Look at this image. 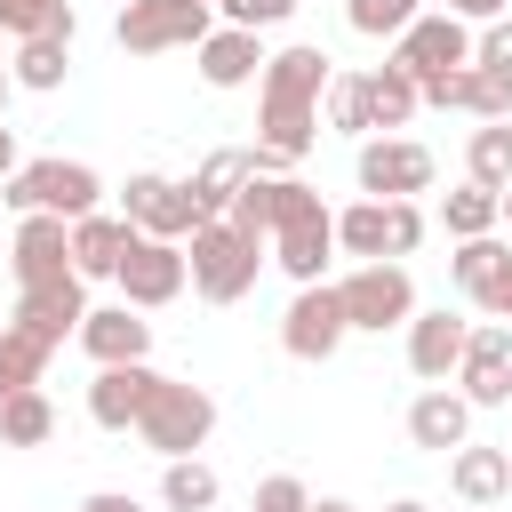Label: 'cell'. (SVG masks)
I'll use <instances>...</instances> for the list:
<instances>
[{"label": "cell", "instance_id": "41", "mask_svg": "<svg viewBox=\"0 0 512 512\" xmlns=\"http://www.w3.org/2000/svg\"><path fill=\"white\" fill-rule=\"evenodd\" d=\"M80 512H144V504H136V496H112V488H104V496H88Z\"/></svg>", "mask_w": 512, "mask_h": 512}, {"label": "cell", "instance_id": "34", "mask_svg": "<svg viewBox=\"0 0 512 512\" xmlns=\"http://www.w3.org/2000/svg\"><path fill=\"white\" fill-rule=\"evenodd\" d=\"M0 32H16V40L64 32V40H72V0H0Z\"/></svg>", "mask_w": 512, "mask_h": 512}, {"label": "cell", "instance_id": "20", "mask_svg": "<svg viewBox=\"0 0 512 512\" xmlns=\"http://www.w3.org/2000/svg\"><path fill=\"white\" fill-rule=\"evenodd\" d=\"M264 64H272V56H264V40H256L248 24H224V32L200 40V80H208V88H248Z\"/></svg>", "mask_w": 512, "mask_h": 512}, {"label": "cell", "instance_id": "24", "mask_svg": "<svg viewBox=\"0 0 512 512\" xmlns=\"http://www.w3.org/2000/svg\"><path fill=\"white\" fill-rule=\"evenodd\" d=\"M456 288L480 304V312H496V296L512 288V248L496 240V232H480V240H464L456 248Z\"/></svg>", "mask_w": 512, "mask_h": 512}, {"label": "cell", "instance_id": "35", "mask_svg": "<svg viewBox=\"0 0 512 512\" xmlns=\"http://www.w3.org/2000/svg\"><path fill=\"white\" fill-rule=\"evenodd\" d=\"M344 16H352V32H368V40H400L424 8H416V0H344Z\"/></svg>", "mask_w": 512, "mask_h": 512}, {"label": "cell", "instance_id": "43", "mask_svg": "<svg viewBox=\"0 0 512 512\" xmlns=\"http://www.w3.org/2000/svg\"><path fill=\"white\" fill-rule=\"evenodd\" d=\"M312 512H360V504H344V496H320V504H312Z\"/></svg>", "mask_w": 512, "mask_h": 512}, {"label": "cell", "instance_id": "11", "mask_svg": "<svg viewBox=\"0 0 512 512\" xmlns=\"http://www.w3.org/2000/svg\"><path fill=\"white\" fill-rule=\"evenodd\" d=\"M344 328H352V320H344V296H336V288H320V280H312V288H296V304L280 312V344H288L296 360H328V352L344 344Z\"/></svg>", "mask_w": 512, "mask_h": 512}, {"label": "cell", "instance_id": "38", "mask_svg": "<svg viewBox=\"0 0 512 512\" xmlns=\"http://www.w3.org/2000/svg\"><path fill=\"white\" fill-rule=\"evenodd\" d=\"M472 64H496V72H512V16H488V32L472 40Z\"/></svg>", "mask_w": 512, "mask_h": 512}, {"label": "cell", "instance_id": "32", "mask_svg": "<svg viewBox=\"0 0 512 512\" xmlns=\"http://www.w3.org/2000/svg\"><path fill=\"white\" fill-rule=\"evenodd\" d=\"M464 168H472V184H512V120H488V128H472V144H464Z\"/></svg>", "mask_w": 512, "mask_h": 512}, {"label": "cell", "instance_id": "1", "mask_svg": "<svg viewBox=\"0 0 512 512\" xmlns=\"http://www.w3.org/2000/svg\"><path fill=\"white\" fill-rule=\"evenodd\" d=\"M320 88H328V56L320 48H280L264 64V136L256 144L304 160L312 152V128H320Z\"/></svg>", "mask_w": 512, "mask_h": 512}, {"label": "cell", "instance_id": "48", "mask_svg": "<svg viewBox=\"0 0 512 512\" xmlns=\"http://www.w3.org/2000/svg\"><path fill=\"white\" fill-rule=\"evenodd\" d=\"M464 512H496V504H464Z\"/></svg>", "mask_w": 512, "mask_h": 512}, {"label": "cell", "instance_id": "21", "mask_svg": "<svg viewBox=\"0 0 512 512\" xmlns=\"http://www.w3.org/2000/svg\"><path fill=\"white\" fill-rule=\"evenodd\" d=\"M80 320H88V304H80V272H72V280H40V288L16 296V328L48 336V344H64V328L80 336Z\"/></svg>", "mask_w": 512, "mask_h": 512}, {"label": "cell", "instance_id": "45", "mask_svg": "<svg viewBox=\"0 0 512 512\" xmlns=\"http://www.w3.org/2000/svg\"><path fill=\"white\" fill-rule=\"evenodd\" d=\"M8 88H16V72H8V64H0V104H8Z\"/></svg>", "mask_w": 512, "mask_h": 512}, {"label": "cell", "instance_id": "40", "mask_svg": "<svg viewBox=\"0 0 512 512\" xmlns=\"http://www.w3.org/2000/svg\"><path fill=\"white\" fill-rule=\"evenodd\" d=\"M448 16H504V0H440Z\"/></svg>", "mask_w": 512, "mask_h": 512}, {"label": "cell", "instance_id": "9", "mask_svg": "<svg viewBox=\"0 0 512 512\" xmlns=\"http://www.w3.org/2000/svg\"><path fill=\"white\" fill-rule=\"evenodd\" d=\"M112 280H120V304L152 312V304H168V296L192 280V256H184V240H152V232H144V240L120 256V272H112Z\"/></svg>", "mask_w": 512, "mask_h": 512}, {"label": "cell", "instance_id": "19", "mask_svg": "<svg viewBox=\"0 0 512 512\" xmlns=\"http://www.w3.org/2000/svg\"><path fill=\"white\" fill-rule=\"evenodd\" d=\"M408 440H416V448H432V456H456V448L472 440V400H464V392H448V384H432V392L408 408Z\"/></svg>", "mask_w": 512, "mask_h": 512}, {"label": "cell", "instance_id": "22", "mask_svg": "<svg viewBox=\"0 0 512 512\" xmlns=\"http://www.w3.org/2000/svg\"><path fill=\"white\" fill-rule=\"evenodd\" d=\"M144 344H152V320H136V304H104V312L80 320V352H88L96 368H112V360H144Z\"/></svg>", "mask_w": 512, "mask_h": 512}, {"label": "cell", "instance_id": "46", "mask_svg": "<svg viewBox=\"0 0 512 512\" xmlns=\"http://www.w3.org/2000/svg\"><path fill=\"white\" fill-rule=\"evenodd\" d=\"M496 312H504V320H512V288H504V296H496Z\"/></svg>", "mask_w": 512, "mask_h": 512}, {"label": "cell", "instance_id": "12", "mask_svg": "<svg viewBox=\"0 0 512 512\" xmlns=\"http://www.w3.org/2000/svg\"><path fill=\"white\" fill-rule=\"evenodd\" d=\"M424 184H432V152H424V144H408V136H368V144H360V192L408 200V192H424Z\"/></svg>", "mask_w": 512, "mask_h": 512}, {"label": "cell", "instance_id": "30", "mask_svg": "<svg viewBox=\"0 0 512 512\" xmlns=\"http://www.w3.org/2000/svg\"><path fill=\"white\" fill-rule=\"evenodd\" d=\"M48 336H32V328H16L8 320V336H0V400L8 392H24V384H40V368H48Z\"/></svg>", "mask_w": 512, "mask_h": 512}, {"label": "cell", "instance_id": "18", "mask_svg": "<svg viewBox=\"0 0 512 512\" xmlns=\"http://www.w3.org/2000/svg\"><path fill=\"white\" fill-rule=\"evenodd\" d=\"M136 240H144V232H136L128 216H96V208H88V216L72 224V272H80V280H112Z\"/></svg>", "mask_w": 512, "mask_h": 512}, {"label": "cell", "instance_id": "16", "mask_svg": "<svg viewBox=\"0 0 512 512\" xmlns=\"http://www.w3.org/2000/svg\"><path fill=\"white\" fill-rule=\"evenodd\" d=\"M456 384H464L472 408L512 400V336H504V328H472V336H464V360H456Z\"/></svg>", "mask_w": 512, "mask_h": 512}, {"label": "cell", "instance_id": "39", "mask_svg": "<svg viewBox=\"0 0 512 512\" xmlns=\"http://www.w3.org/2000/svg\"><path fill=\"white\" fill-rule=\"evenodd\" d=\"M224 16H232V24H248V32H264V24H288V16H296V0H224Z\"/></svg>", "mask_w": 512, "mask_h": 512}, {"label": "cell", "instance_id": "33", "mask_svg": "<svg viewBox=\"0 0 512 512\" xmlns=\"http://www.w3.org/2000/svg\"><path fill=\"white\" fill-rule=\"evenodd\" d=\"M424 104V88L400 72V64H384V72H368V112H376V128H400L408 112Z\"/></svg>", "mask_w": 512, "mask_h": 512}, {"label": "cell", "instance_id": "37", "mask_svg": "<svg viewBox=\"0 0 512 512\" xmlns=\"http://www.w3.org/2000/svg\"><path fill=\"white\" fill-rule=\"evenodd\" d=\"M256 512H312V488H304L296 472H272V480L256 488Z\"/></svg>", "mask_w": 512, "mask_h": 512}, {"label": "cell", "instance_id": "3", "mask_svg": "<svg viewBox=\"0 0 512 512\" xmlns=\"http://www.w3.org/2000/svg\"><path fill=\"white\" fill-rule=\"evenodd\" d=\"M184 256H192V288H200L208 304H232V296H248V288H256L264 240H256V232H240L232 216H200Z\"/></svg>", "mask_w": 512, "mask_h": 512}, {"label": "cell", "instance_id": "7", "mask_svg": "<svg viewBox=\"0 0 512 512\" xmlns=\"http://www.w3.org/2000/svg\"><path fill=\"white\" fill-rule=\"evenodd\" d=\"M416 240H424V208L416 200H360V208H344L336 216V248L344 256H416Z\"/></svg>", "mask_w": 512, "mask_h": 512}, {"label": "cell", "instance_id": "6", "mask_svg": "<svg viewBox=\"0 0 512 512\" xmlns=\"http://www.w3.org/2000/svg\"><path fill=\"white\" fill-rule=\"evenodd\" d=\"M136 432H144L160 456H192V448L216 432V400H208L200 384L160 376V384H152V400H144V416H136Z\"/></svg>", "mask_w": 512, "mask_h": 512}, {"label": "cell", "instance_id": "4", "mask_svg": "<svg viewBox=\"0 0 512 512\" xmlns=\"http://www.w3.org/2000/svg\"><path fill=\"white\" fill-rule=\"evenodd\" d=\"M216 0H120V24H112V40L128 48V56H160V48H200L208 32H216V16H208Z\"/></svg>", "mask_w": 512, "mask_h": 512}, {"label": "cell", "instance_id": "2", "mask_svg": "<svg viewBox=\"0 0 512 512\" xmlns=\"http://www.w3.org/2000/svg\"><path fill=\"white\" fill-rule=\"evenodd\" d=\"M328 256H336V216L320 208V192L296 176H272V264L296 288H312L328 272Z\"/></svg>", "mask_w": 512, "mask_h": 512}, {"label": "cell", "instance_id": "23", "mask_svg": "<svg viewBox=\"0 0 512 512\" xmlns=\"http://www.w3.org/2000/svg\"><path fill=\"white\" fill-rule=\"evenodd\" d=\"M464 320H448V312H416L408 320V368L424 376V384H448L456 376V360H464Z\"/></svg>", "mask_w": 512, "mask_h": 512}, {"label": "cell", "instance_id": "27", "mask_svg": "<svg viewBox=\"0 0 512 512\" xmlns=\"http://www.w3.org/2000/svg\"><path fill=\"white\" fill-rule=\"evenodd\" d=\"M64 64H72V40H64V32H32V40H16V56H8L16 88H64Z\"/></svg>", "mask_w": 512, "mask_h": 512}, {"label": "cell", "instance_id": "5", "mask_svg": "<svg viewBox=\"0 0 512 512\" xmlns=\"http://www.w3.org/2000/svg\"><path fill=\"white\" fill-rule=\"evenodd\" d=\"M96 192H104V184H96V168H80V160H24V168L8 176V208H16V216H40V208H48V216H72V224H80V216L96 208Z\"/></svg>", "mask_w": 512, "mask_h": 512}, {"label": "cell", "instance_id": "31", "mask_svg": "<svg viewBox=\"0 0 512 512\" xmlns=\"http://www.w3.org/2000/svg\"><path fill=\"white\" fill-rule=\"evenodd\" d=\"M160 496H168V512H216V472L200 456H168Z\"/></svg>", "mask_w": 512, "mask_h": 512}, {"label": "cell", "instance_id": "10", "mask_svg": "<svg viewBox=\"0 0 512 512\" xmlns=\"http://www.w3.org/2000/svg\"><path fill=\"white\" fill-rule=\"evenodd\" d=\"M392 64L424 88V80H440V72H456V64H472V32H464V16H416L408 32H400V48H392Z\"/></svg>", "mask_w": 512, "mask_h": 512}, {"label": "cell", "instance_id": "15", "mask_svg": "<svg viewBox=\"0 0 512 512\" xmlns=\"http://www.w3.org/2000/svg\"><path fill=\"white\" fill-rule=\"evenodd\" d=\"M72 216H24L16 224V288H40V280H72Z\"/></svg>", "mask_w": 512, "mask_h": 512}, {"label": "cell", "instance_id": "14", "mask_svg": "<svg viewBox=\"0 0 512 512\" xmlns=\"http://www.w3.org/2000/svg\"><path fill=\"white\" fill-rule=\"evenodd\" d=\"M424 104H456L472 120H512V72L496 64H456L440 80H424Z\"/></svg>", "mask_w": 512, "mask_h": 512}, {"label": "cell", "instance_id": "17", "mask_svg": "<svg viewBox=\"0 0 512 512\" xmlns=\"http://www.w3.org/2000/svg\"><path fill=\"white\" fill-rule=\"evenodd\" d=\"M152 368L144 360H112V368H96V384H88V416L104 424V432H128L136 416H144V400H152Z\"/></svg>", "mask_w": 512, "mask_h": 512}, {"label": "cell", "instance_id": "47", "mask_svg": "<svg viewBox=\"0 0 512 512\" xmlns=\"http://www.w3.org/2000/svg\"><path fill=\"white\" fill-rule=\"evenodd\" d=\"M504 224H512V184H504Z\"/></svg>", "mask_w": 512, "mask_h": 512}, {"label": "cell", "instance_id": "49", "mask_svg": "<svg viewBox=\"0 0 512 512\" xmlns=\"http://www.w3.org/2000/svg\"><path fill=\"white\" fill-rule=\"evenodd\" d=\"M0 336H8V320H0Z\"/></svg>", "mask_w": 512, "mask_h": 512}, {"label": "cell", "instance_id": "25", "mask_svg": "<svg viewBox=\"0 0 512 512\" xmlns=\"http://www.w3.org/2000/svg\"><path fill=\"white\" fill-rule=\"evenodd\" d=\"M448 480H456V496L464 504H504L512 496V448H456L448 456Z\"/></svg>", "mask_w": 512, "mask_h": 512}, {"label": "cell", "instance_id": "44", "mask_svg": "<svg viewBox=\"0 0 512 512\" xmlns=\"http://www.w3.org/2000/svg\"><path fill=\"white\" fill-rule=\"evenodd\" d=\"M392 512H432V504H416V496H400V504H392Z\"/></svg>", "mask_w": 512, "mask_h": 512}, {"label": "cell", "instance_id": "29", "mask_svg": "<svg viewBox=\"0 0 512 512\" xmlns=\"http://www.w3.org/2000/svg\"><path fill=\"white\" fill-rule=\"evenodd\" d=\"M48 432H56V408H48L40 384H24V392L0 400V440H8V448H40Z\"/></svg>", "mask_w": 512, "mask_h": 512}, {"label": "cell", "instance_id": "36", "mask_svg": "<svg viewBox=\"0 0 512 512\" xmlns=\"http://www.w3.org/2000/svg\"><path fill=\"white\" fill-rule=\"evenodd\" d=\"M328 120H336L344 136H368V128H376V112H368V72L328 80Z\"/></svg>", "mask_w": 512, "mask_h": 512}, {"label": "cell", "instance_id": "8", "mask_svg": "<svg viewBox=\"0 0 512 512\" xmlns=\"http://www.w3.org/2000/svg\"><path fill=\"white\" fill-rule=\"evenodd\" d=\"M336 296H344V320L352 328H408L416 320V280L392 264V256H376V264H360L352 280H336Z\"/></svg>", "mask_w": 512, "mask_h": 512}, {"label": "cell", "instance_id": "28", "mask_svg": "<svg viewBox=\"0 0 512 512\" xmlns=\"http://www.w3.org/2000/svg\"><path fill=\"white\" fill-rule=\"evenodd\" d=\"M440 224H448L456 240H480V232L504 224V192H496V184H464V192L440 200Z\"/></svg>", "mask_w": 512, "mask_h": 512}, {"label": "cell", "instance_id": "26", "mask_svg": "<svg viewBox=\"0 0 512 512\" xmlns=\"http://www.w3.org/2000/svg\"><path fill=\"white\" fill-rule=\"evenodd\" d=\"M248 176H256V152H208V160L192 168V208H200V216H224Z\"/></svg>", "mask_w": 512, "mask_h": 512}, {"label": "cell", "instance_id": "13", "mask_svg": "<svg viewBox=\"0 0 512 512\" xmlns=\"http://www.w3.org/2000/svg\"><path fill=\"white\" fill-rule=\"evenodd\" d=\"M120 208H128V224L152 232V240H192V224H200L192 184H168V176H128Z\"/></svg>", "mask_w": 512, "mask_h": 512}, {"label": "cell", "instance_id": "42", "mask_svg": "<svg viewBox=\"0 0 512 512\" xmlns=\"http://www.w3.org/2000/svg\"><path fill=\"white\" fill-rule=\"evenodd\" d=\"M0 176H16V136L0 128Z\"/></svg>", "mask_w": 512, "mask_h": 512}]
</instances>
